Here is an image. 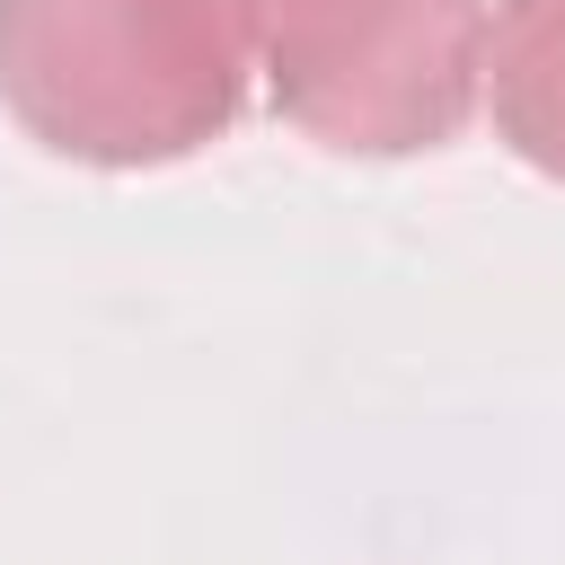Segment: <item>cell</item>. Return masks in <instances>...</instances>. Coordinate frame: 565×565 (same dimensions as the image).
I'll return each mask as SVG.
<instances>
[{"label":"cell","instance_id":"3957f363","mask_svg":"<svg viewBox=\"0 0 565 565\" xmlns=\"http://www.w3.org/2000/svg\"><path fill=\"white\" fill-rule=\"evenodd\" d=\"M477 106L494 141L565 185V0H494L486 9V79Z\"/></svg>","mask_w":565,"mask_h":565},{"label":"cell","instance_id":"7a4b0ae2","mask_svg":"<svg viewBox=\"0 0 565 565\" xmlns=\"http://www.w3.org/2000/svg\"><path fill=\"white\" fill-rule=\"evenodd\" d=\"M274 115L344 159L441 150L477 115L486 0H247Z\"/></svg>","mask_w":565,"mask_h":565},{"label":"cell","instance_id":"6da1fadb","mask_svg":"<svg viewBox=\"0 0 565 565\" xmlns=\"http://www.w3.org/2000/svg\"><path fill=\"white\" fill-rule=\"evenodd\" d=\"M247 0H0V106L79 168H168L247 106Z\"/></svg>","mask_w":565,"mask_h":565}]
</instances>
